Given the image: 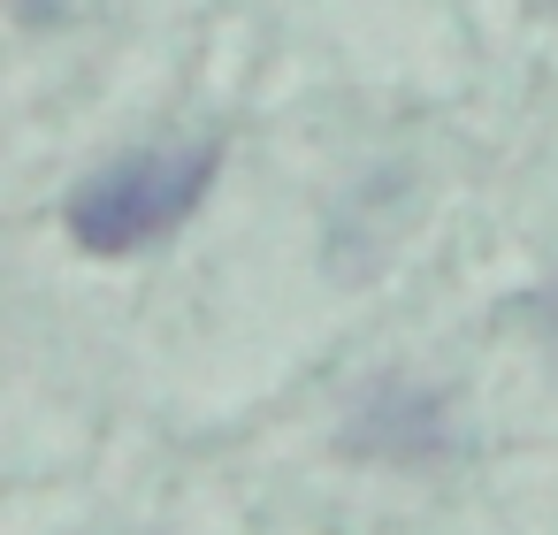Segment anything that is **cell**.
Here are the masks:
<instances>
[{"label": "cell", "mask_w": 558, "mask_h": 535, "mask_svg": "<svg viewBox=\"0 0 558 535\" xmlns=\"http://www.w3.org/2000/svg\"><path fill=\"white\" fill-rule=\"evenodd\" d=\"M24 9V24H47V16H62V0H16Z\"/></svg>", "instance_id": "cell-2"}, {"label": "cell", "mask_w": 558, "mask_h": 535, "mask_svg": "<svg viewBox=\"0 0 558 535\" xmlns=\"http://www.w3.org/2000/svg\"><path fill=\"white\" fill-rule=\"evenodd\" d=\"M222 146H146L123 154L108 169H93L70 192V238L85 253H138L154 238H169L215 184Z\"/></svg>", "instance_id": "cell-1"}, {"label": "cell", "mask_w": 558, "mask_h": 535, "mask_svg": "<svg viewBox=\"0 0 558 535\" xmlns=\"http://www.w3.org/2000/svg\"><path fill=\"white\" fill-rule=\"evenodd\" d=\"M550 329H558V291H550Z\"/></svg>", "instance_id": "cell-3"}, {"label": "cell", "mask_w": 558, "mask_h": 535, "mask_svg": "<svg viewBox=\"0 0 558 535\" xmlns=\"http://www.w3.org/2000/svg\"><path fill=\"white\" fill-rule=\"evenodd\" d=\"M535 9H558V0H535Z\"/></svg>", "instance_id": "cell-4"}]
</instances>
